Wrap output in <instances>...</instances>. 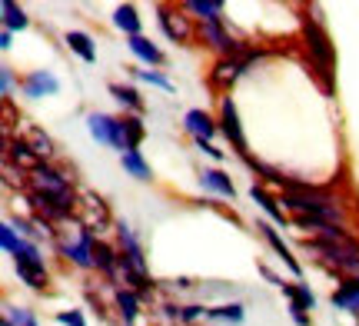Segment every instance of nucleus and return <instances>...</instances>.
<instances>
[{"mask_svg": "<svg viewBox=\"0 0 359 326\" xmlns=\"http://www.w3.org/2000/svg\"><path fill=\"white\" fill-rule=\"evenodd\" d=\"M160 27H163L167 40H173V43H187V40H190L187 20H183L180 13H170V11H163V7H160Z\"/></svg>", "mask_w": 359, "mask_h": 326, "instance_id": "23", "label": "nucleus"}, {"mask_svg": "<svg viewBox=\"0 0 359 326\" xmlns=\"http://www.w3.org/2000/svg\"><path fill=\"white\" fill-rule=\"evenodd\" d=\"M257 230L263 233V240H266L269 247H273V253L280 257L283 266H286V270H290L293 276H303V266H299V260H296L293 253H290V247L283 243V236L273 230V223H269V220H257Z\"/></svg>", "mask_w": 359, "mask_h": 326, "instance_id": "11", "label": "nucleus"}, {"mask_svg": "<svg viewBox=\"0 0 359 326\" xmlns=\"http://www.w3.org/2000/svg\"><path fill=\"white\" fill-rule=\"evenodd\" d=\"M57 323L60 326H87V316H83V310H60V313H57Z\"/></svg>", "mask_w": 359, "mask_h": 326, "instance_id": "35", "label": "nucleus"}, {"mask_svg": "<svg viewBox=\"0 0 359 326\" xmlns=\"http://www.w3.org/2000/svg\"><path fill=\"white\" fill-rule=\"evenodd\" d=\"M183 130L190 133L193 140H210V144H213V137L219 133V120H213L206 110H200V107H193V110L183 114Z\"/></svg>", "mask_w": 359, "mask_h": 326, "instance_id": "10", "label": "nucleus"}, {"mask_svg": "<svg viewBox=\"0 0 359 326\" xmlns=\"http://www.w3.org/2000/svg\"><path fill=\"white\" fill-rule=\"evenodd\" d=\"M250 57H253V53H250ZM250 57H246V60H250ZM246 60H236V57L219 60V64H217V74H213V83H217V87H226V83H233V80H236L246 70Z\"/></svg>", "mask_w": 359, "mask_h": 326, "instance_id": "26", "label": "nucleus"}, {"mask_svg": "<svg viewBox=\"0 0 359 326\" xmlns=\"http://www.w3.org/2000/svg\"><path fill=\"white\" fill-rule=\"evenodd\" d=\"M286 210H293V217H309V220H320V223H343V210L336 200L316 190V186H309V190H299V193H283L280 200Z\"/></svg>", "mask_w": 359, "mask_h": 326, "instance_id": "1", "label": "nucleus"}, {"mask_svg": "<svg viewBox=\"0 0 359 326\" xmlns=\"http://www.w3.org/2000/svg\"><path fill=\"white\" fill-rule=\"evenodd\" d=\"M20 93H24L27 100H43V97H57L60 93V77L53 74V70H30L20 83Z\"/></svg>", "mask_w": 359, "mask_h": 326, "instance_id": "9", "label": "nucleus"}, {"mask_svg": "<svg viewBox=\"0 0 359 326\" xmlns=\"http://www.w3.org/2000/svg\"><path fill=\"white\" fill-rule=\"evenodd\" d=\"M64 43H67V50L77 53L83 64H97V43H93L90 34H83V30H67Z\"/></svg>", "mask_w": 359, "mask_h": 326, "instance_id": "16", "label": "nucleus"}, {"mask_svg": "<svg viewBox=\"0 0 359 326\" xmlns=\"http://www.w3.org/2000/svg\"><path fill=\"white\" fill-rule=\"evenodd\" d=\"M116 243H120V266L137 270V273H147V257H143V247L130 223H123V220L116 223Z\"/></svg>", "mask_w": 359, "mask_h": 326, "instance_id": "5", "label": "nucleus"}, {"mask_svg": "<svg viewBox=\"0 0 359 326\" xmlns=\"http://www.w3.org/2000/svg\"><path fill=\"white\" fill-rule=\"evenodd\" d=\"M30 180H34V193H43V196H60L67 200L70 193V177H64L60 170H53L47 160L37 163V167L30 170Z\"/></svg>", "mask_w": 359, "mask_h": 326, "instance_id": "4", "label": "nucleus"}, {"mask_svg": "<svg viewBox=\"0 0 359 326\" xmlns=\"http://www.w3.org/2000/svg\"><path fill=\"white\" fill-rule=\"evenodd\" d=\"M0 77H4V97H11L13 87H17V83H13V70L11 67H0Z\"/></svg>", "mask_w": 359, "mask_h": 326, "instance_id": "38", "label": "nucleus"}, {"mask_svg": "<svg viewBox=\"0 0 359 326\" xmlns=\"http://www.w3.org/2000/svg\"><path fill=\"white\" fill-rule=\"evenodd\" d=\"M206 310L210 306H203V303H190V306H183V313H180V323H196V320H203Z\"/></svg>", "mask_w": 359, "mask_h": 326, "instance_id": "36", "label": "nucleus"}, {"mask_svg": "<svg viewBox=\"0 0 359 326\" xmlns=\"http://www.w3.org/2000/svg\"><path fill=\"white\" fill-rule=\"evenodd\" d=\"M87 130H90V137H93L97 144L114 147L120 157L130 150L127 137H123V120L110 117V114H87Z\"/></svg>", "mask_w": 359, "mask_h": 326, "instance_id": "2", "label": "nucleus"}, {"mask_svg": "<svg viewBox=\"0 0 359 326\" xmlns=\"http://www.w3.org/2000/svg\"><path fill=\"white\" fill-rule=\"evenodd\" d=\"M13 270L30 290H47V266L43 263H13Z\"/></svg>", "mask_w": 359, "mask_h": 326, "instance_id": "25", "label": "nucleus"}, {"mask_svg": "<svg viewBox=\"0 0 359 326\" xmlns=\"http://www.w3.org/2000/svg\"><path fill=\"white\" fill-rule=\"evenodd\" d=\"M306 250L326 253V260L336 263V270L343 273H359V243H330V240H306Z\"/></svg>", "mask_w": 359, "mask_h": 326, "instance_id": "3", "label": "nucleus"}, {"mask_svg": "<svg viewBox=\"0 0 359 326\" xmlns=\"http://www.w3.org/2000/svg\"><path fill=\"white\" fill-rule=\"evenodd\" d=\"M0 47H4V50H11V47H13V34H11V30H4V34H0Z\"/></svg>", "mask_w": 359, "mask_h": 326, "instance_id": "41", "label": "nucleus"}, {"mask_svg": "<svg viewBox=\"0 0 359 326\" xmlns=\"http://www.w3.org/2000/svg\"><path fill=\"white\" fill-rule=\"evenodd\" d=\"M133 74H137V80L150 83V87H160V90H167V93L177 90V87H173V80H170L167 74H160V70H150V67H133Z\"/></svg>", "mask_w": 359, "mask_h": 326, "instance_id": "32", "label": "nucleus"}, {"mask_svg": "<svg viewBox=\"0 0 359 326\" xmlns=\"http://www.w3.org/2000/svg\"><path fill=\"white\" fill-rule=\"evenodd\" d=\"M116 313L123 316V323H137V316H140V293L137 290H130V287H120L116 290Z\"/></svg>", "mask_w": 359, "mask_h": 326, "instance_id": "19", "label": "nucleus"}, {"mask_svg": "<svg viewBox=\"0 0 359 326\" xmlns=\"http://www.w3.org/2000/svg\"><path fill=\"white\" fill-rule=\"evenodd\" d=\"M290 316H293L296 326H309V313H306V310H299V306H290Z\"/></svg>", "mask_w": 359, "mask_h": 326, "instance_id": "39", "label": "nucleus"}, {"mask_svg": "<svg viewBox=\"0 0 359 326\" xmlns=\"http://www.w3.org/2000/svg\"><path fill=\"white\" fill-rule=\"evenodd\" d=\"M93 243H97L93 230L83 226L74 240H64V243H60V253H64L74 266H80V270H93V266H97V263H93Z\"/></svg>", "mask_w": 359, "mask_h": 326, "instance_id": "6", "label": "nucleus"}, {"mask_svg": "<svg viewBox=\"0 0 359 326\" xmlns=\"http://www.w3.org/2000/svg\"><path fill=\"white\" fill-rule=\"evenodd\" d=\"M193 144H196V150H200V154H206V157L217 160V163H223V160H226V154H223L217 144H210V140H193Z\"/></svg>", "mask_w": 359, "mask_h": 326, "instance_id": "37", "label": "nucleus"}, {"mask_svg": "<svg viewBox=\"0 0 359 326\" xmlns=\"http://www.w3.org/2000/svg\"><path fill=\"white\" fill-rule=\"evenodd\" d=\"M127 47H130V53H133V57H137L143 67H150V70L163 64V50H160V47H156L150 37H130Z\"/></svg>", "mask_w": 359, "mask_h": 326, "instance_id": "17", "label": "nucleus"}, {"mask_svg": "<svg viewBox=\"0 0 359 326\" xmlns=\"http://www.w3.org/2000/svg\"><path fill=\"white\" fill-rule=\"evenodd\" d=\"M123 120V137H127V147L130 150H140V144H143V137H147V127H143V120L140 117H120Z\"/></svg>", "mask_w": 359, "mask_h": 326, "instance_id": "31", "label": "nucleus"}, {"mask_svg": "<svg viewBox=\"0 0 359 326\" xmlns=\"http://www.w3.org/2000/svg\"><path fill=\"white\" fill-rule=\"evenodd\" d=\"M114 27L116 30H123L130 37H143V20H140V13H137V7L133 4H120L114 11Z\"/></svg>", "mask_w": 359, "mask_h": 326, "instance_id": "18", "label": "nucleus"}, {"mask_svg": "<svg viewBox=\"0 0 359 326\" xmlns=\"http://www.w3.org/2000/svg\"><path fill=\"white\" fill-rule=\"evenodd\" d=\"M303 37H306V47H309V57L320 64V70L330 77V67H333V47H330V37L316 20H306L303 24Z\"/></svg>", "mask_w": 359, "mask_h": 326, "instance_id": "8", "label": "nucleus"}, {"mask_svg": "<svg viewBox=\"0 0 359 326\" xmlns=\"http://www.w3.org/2000/svg\"><path fill=\"white\" fill-rule=\"evenodd\" d=\"M219 133L236 147V154H240V157H250V150H246V137H243V123H240L236 104H233L230 97H223V100H219Z\"/></svg>", "mask_w": 359, "mask_h": 326, "instance_id": "7", "label": "nucleus"}, {"mask_svg": "<svg viewBox=\"0 0 359 326\" xmlns=\"http://www.w3.org/2000/svg\"><path fill=\"white\" fill-rule=\"evenodd\" d=\"M0 13H4V30H11V34H20L30 27V17L20 4H13V0H4L0 4Z\"/></svg>", "mask_w": 359, "mask_h": 326, "instance_id": "24", "label": "nucleus"}, {"mask_svg": "<svg viewBox=\"0 0 359 326\" xmlns=\"http://www.w3.org/2000/svg\"><path fill=\"white\" fill-rule=\"evenodd\" d=\"M0 326H40V320L27 306H7V316H4Z\"/></svg>", "mask_w": 359, "mask_h": 326, "instance_id": "33", "label": "nucleus"}, {"mask_svg": "<svg viewBox=\"0 0 359 326\" xmlns=\"http://www.w3.org/2000/svg\"><path fill=\"white\" fill-rule=\"evenodd\" d=\"M200 186H203V190H210V193H217V196H226V200H233V196H236L233 180L219 167H203V170H200Z\"/></svg>", "mask_w": 359, "mask_h": 326, "instance_id": "13", "label": "nucleus"}, {"mask_svg": "<svg viewBox=\"0 0 359 326\" xmlns=\"http://www.w3.org/2000/svg\"><path fill=\"white\" fill-rule=\"evenodd\" d=\"M333 306L336 310H346V313H356L359 316V276H349L339 283V290H333Z\"/></svg>", "mask_w": 359, "mask_h": 326, "instance_id": "15", "label": "nucleus"}, {"mask_svg": "<svg viewBox=\"0 0 359 326\" xmlns=\"http://www.w3.org/2000/svg\"><path fill=\"white\" fill-rule=\"evenodd\" d=\"M246 306L243 303H219V306H210L206 310V320H219V323H243Z\"/></svg>", "mask_w": 359, "mask_h": 326, "instance_id": "27", "label": "nucleus"}, {"mask_svg": "<svg viewBox=\"0 0 359 326\" xmlns=\"http://www.w3.org/2000/svg\"><path fill=\"white\" fill-rule=\"evenodd\" d=\"M200 34H203V40L213 47L217 53H223V60L226 57H236L240 53V43L226 34V27H223V20H213V24H200Z\"/></svg>", "mask_w": 359, "mask_h": 326, "instance_id": "12", "label": "nucleus"}, {"mask_svg": "<svg viewBox=\"0 0 359 326\" xmlns=\"http://www.w3.org/2000/svg\"><path fill=\"white\" fill-rule=\"evenodd\" d=\"M283 297H290V306H299V310H313L316 306V297L306 283H283Z\"/></svg>", "mask_w": 359, "mask_h": 326, "instance_id": "28", "label": "nucleus"}, {"mask_svg": "<svg viewBox=\"0 0 359 326\" xmlns=\"http://www.w3.org/2000/svg\"><path fill=\"white\" fill-rule=\"evenodd\" d=\"M30 147L37 150V157H40V160L53 157V140H50V137H47L43 130H34V133H30Z\"/></svg>", "mask_w": 359, "mask_h": 326, "instance_id": "34", "label": "nucleus"}, {"mask_svg": "<svg viewBox=\"0 0 359 326\" xmlns=\"http://www.w3.org/2000/svg\"><path fill=\"white\" fill-rule=\"evenodd\" d=\"M7 147H11V160H17V163H24V167H37V163H43V160L37 157V150L30 147V140H7Z\"/></svg>", "mask_w": 359, "mask_h": 326, "instance_id": "30", "label": "nucleus"}, {"mask_svg": "<svg viewBox=\"0 0 359 326\" xmlns=\"http://www.w3.org/2000/svg\"><path fill=\"white\" fill-rule=\"evenodd\" d=\"M180 313H183V306H177V303H163V316H167V320H180Z\"/></svg>", "mask_w": 359, "mask_h": 326, "instance_id": "40", "label": "nucleus"}, {"mask_svg": "<svg viewBox=\"0 0 359 326\" xmlns=\"http://www.w3.org/2000/svg\"><path fill=\"white\" fill-rule=\"evenodd\" d=\"M187 11L200 17V24H213V20H223V4L219 0H190Z\"/></svg>", "mask_w": 359, "mask_h": 326, "instance_id": "29", "label": "nucleus"}, {"mask_svg": "<svg viewBox=\"0 0 359 326\" xmlns=\"http://www.w3.org/2000/svg\"><path fill=\"white\" fill-rule=\"evenodd\" d=\"M110 93H114V100L120 107H127L133 117H140L143 114V97L137 87H130V83H110Z\"/></svg>", "mask_w": 359, "mask_h": 326, "instance_id": "22", "label": "nucleus"}, {"mask_svg": "<svg viewBox=\"0 0 359 326\" xmlns=\"http://www.w3.org/2000/svg\"><path fill=\"white\" fill-rule=\"evenodd\" d=\"M250 200H253V203H257V207L266 213L269 223H280V226H286V223H290L286 210L280 207V200H276V196H269L266 190L259 186V183H253V186H250Z\"/></svg>", "mask_w": 359, "mask_h": 326, "instance_id": "14", "label": "nucleus"}, {"mask_svg": "<svg viewBox=\"0 0 359 326\" xmlns=\"http://www.w3.org/2000/svg\"><path fill=\"white\" fill-rule=\"evenodd\" d=\"M120 167L127 170L133 180H140V183H150V180H154V167L143 160L140 150H127V154L120 157Z\"/></svg>", "mask_w": 359, "mask_h": 326, "instance_id": "20", "label": "nucleus"}, {"mask_svg": "<svg viewBox=\"0 0 359 326\" xmlns=\"http://www.w3.org/2000/svg\"><path fill=\"white\" fill-rule=\"evenodd\" d=\"M93 263H97L100 273L116 276V270H120V253H116L107 240H97V243H93Z\"/></svg>", "mask_w": 359, "mask_h": 326, "instance_id": "21", "label": "nucleus"}]
</instances>
